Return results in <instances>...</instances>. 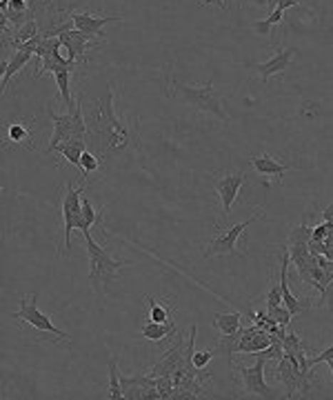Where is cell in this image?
I'll use <instances>...</instances> for the list:
<instances>
[{
  "mask_svg": "<svg viewBox=\"0 0 333 400\" xmlns=\"http://www.w3.org/2000/svg\"><path fill=\"white\" fill-rule=\"evenodd\" d=\"M87 120V149L93 151L103 167H111L133 156L140 149L138 120L129 123L127 116L113 109V89L107 85L103 93L85 101L81 93Z\"/></svg>",
  "mask_w": 333,
  "mask_h": 400,
  "instance_id": "1",
  "label": "cell"
},
{
  "mask_svg": "<svg viewBox=\"0 0 333 400\" xmlns=\"http://www.w3.org/2000/svg\"><path fill=\"white\" fill-rule=\"evenodd\" d=\"M165 93L173 101H180V103L193 107L195 111L207 113V116H213L215 120L229 123V116L225 111L220 93L215 91V87L211 83H207V85H185V83L173 81L171 76L167 73Z\"/></svg>",
  "mask_w": 333,
  "mask_h": 400,
  "instance_id": "2",
  "label": "cell"
},
{
  "mask_svg": "<svg viewBox=\"0 0 333 400\" xmlns=\"http://www.w3.org/2000/svg\"><path fill=\"white\" fill-rule=\"evenodd\" d=\"M85 242H87V254H89V284L91 292L103 298L109 289V284L116 280V276L121 274V270L125 267L123 260H116L107 250H103L98 245L91 234H85Z\"/></svg>",
  "mask_w": 333,
  "mask_h": 400,
  "instance_id": "3",
  "label": "cell"
},
{
  "mask_svg": "<svg viewBox=\"0 0 333 400\" xmlns=\"http://www.w3.org/2000/svg\"><path fill=\"white\" fill-rule=\"evenodd\" d=\"M76 109L67 113H53L51 107H47V116L53 123V133L49 138V145L45 147V154H53V149L65 140H87V120L83 103L76 101Z\"/></svg>",
  "mask_w": 333,
  "mask_h": 400,
  "instance_id": "4",
  "label": "cell"
},
{
  "mask_svg": "<svg viewBox=\"0 0 333 400\" xmlns=\"http://www.w3.org/2000/svg\"><path fill=\"white\" fill-rule=\"evenodd\" d=\"M9 316L14 320H21L23 325L31 327L36 334H51V336H58L65 342L71 340V336L67 332H63L61 327H56L51 322V318L38 309V296H21V309L9 314Z\"/></svg>",
  "mask_w": 333,
  "mask_h": 400,
  "instance_id": "5",
  "label": "cell"
},
{
  "mask_svg": "<svg viewBox=\"0 0 333 400\" xmlns=\"http://www.w3.org/2000/svg\"><path fill=\"white\" fill-rule=\"evenodd\" d=\"M262 214H256L253 218L245 220V222H238L229 227V230H215V236L209 240V245L205 247L203 256L205 258H213V256H242L238 252V238L242 236V232L247 227H251L256 220H260Z\"/></svg>",
  "mask_w": 333,
  "mask_h": 400,
  "instance_id": "6",
  "label": "cell"
},
{
  "mask_svg": "<svg viewBox=\"0 0 333 400\" xmlns=\"http://www.w3.org/2000/svg\"><path fill=\"white\" fill-rule=\"evenodd\" d=\"M87 189V183L81 180V185L73 187L67 185L63 196V218H65V250L67 254L71 250V232L81 230V216H83V192Z\"/></svg>",
  "mask_w": 333,
  "mask_h": 400,
  "instance_id": "7",
  "label": "cell"
},
{
  "mask_svg": "<svg viewBox=\"0 0 333 400\" xmlns=\"http://www.w3.org/2000/svg\"><path fill=\"white\" fill-rule=\"evenodd\" d=\"M265 367H267V360L262 356H256V363L249 365V367H242V365L236 367L247 394L260 396V398H273V389L267 385V380H265Z\"/></svg>",
  "mask_w": 333,
  "mask_h": 400,
  "instance_id": "8",
  "label": "cell"
},
{
  "mask_svg": "<svg viewBox=\"0 0 333 400\" xmlns=\"http://www.w3.org/2000/svg\"><path fill=\"white\" fill-rule=\"evenodd\" d=\"M93 41H98V36H91V34L76 29L73 23L65 31H61V43L69 51V58L81 63V65H87V53L93 49Z\"/></svg>",
  "mask_w": 333,
  "mask_h": 400,
  "instance_id": "9",
  "label": "cell"
},
{
  "mask_svg": "<svg viewBox=\"0 0 333 400\" xmlns=\"http://www.w3.org/2000/svg\"><path fill=\"white\" fill-rule=\"evenodd\" d=\"M185 345H187V340H183V336L175 338L173 345H171L167 352H163V356H160L158 363H155V365H153L149 371H145V374H149L151 378L173 376L180 367H185Z\"/></svg>",
  "mask_w": 333,
  "mask_h": 400,
  "instance_id": "10",
  "label": "cell"
},
{
  "mask_svg": "<svg viewBox=\"0 0 333 400\" xmlns=\"http://www.w3.org/2000/svg\"><path fill=\"white\" fill-rule=\"evenodd\" d=\"M245 171H238V174H225L222 178L215 180V192L220 196V202H222V216L227 218L233 202L238 200V194H240V187L245 185Z\"/></svg>",
  "mask_w": 333,
  "mask_h": 400,
  "instance_id": "11",
  "label": "cell"
},
{
  "mask_svg": "<svg viewBox=\"0 0 333 400\" xmlns=\"http://www.w3.org/2000/svg\"><path fill=\"white\" fill-rule=\"evenodd\" d=\"M71 23L76 29H81L85 34H91V36H98L103 38V27L109 25V23H121L125 21V16H93V14H78V11H71L69 14Z\"/></svg>",
  "mask_w": 333,
  "mask_h": 400,
  "instance_id": "12",
  "label": "cell"
},
{
  "mask_svg": "<svg viewBox=\"0 0 333 400\" xmlns=\"http://www.w3.org/2000/svg\"><path fill=\"white\" fill-rule=\"evenodd\" d=\"M34 120H14L7 125L5 131V149L11 145L25 147L29 151H34Z\"/></svg>",
  "mask_w": 333,
  "mask_h": 400,
  "instance_id": "13",
  "label": "cell"
},
{
  "mask_svg": "<svg viewBox=\"0 0 333 400\" xmlns=\"http://www.w3.org/2000/svg\"><path fill=\"white\" fill-rule=\"evenodd\" d=\"M293 53H296V47L278 49V53H276V56H271V58H269L267 63L256 65V71L260 73V81L267 85L271 76H276V73L287 71V67H289V65H291V61H293Z\"/></svg>",
  "mask_w": 333,
  "mask_h": 400,
  "instance_id": "14",
  "label": "cell"
},
{
  "mask_svg": "<svg viewBox=\"0 0 333 400\" xmlns=\"http://www.w3.org/2000/svg\"><path fill=\"white\" fill-rule=\"evenodd\" d=\"M253 169H256V174L258 176H271V178H276L278 185L282 183L285 174L289 169H293V165H287L285 160H278V158H273L269 154H260V156H251L249 158Z\"/></svg>",
  "mask_w": 333,
  "mask_h": 400,
  "instance_id": "15",
  "label": "cell"
},
{
  "mask_svg": "<svg viewBox=\"0 0 333 400\" xmlns=\"http://www.w3.org/2000/svg\"><path fill=\"white\" fill-rule=\"evenodd\" d=\"M140 334L147 340H151V342H167L171 338H178V327H175L173 320H169V322H153V320H149V322H145V325H143Z\"/></svg>",
  "mask_w": 333,
  "mask_h": 400,
  "instance_id": "16",
  "label": "cell"
},
{
  "mask_svg": "<svg viewBox=\"0 0 333 400\" xmlns=\"http://www.w3.org/2000/svg\"><path fill=\"white\" fill-rule=\"evenodd\" d=\"M85 151H87V140H78V138H73V140H65V143L58 145V147L53 149V154L63 156L69 165H73V167L78 169V174L83 176L81 158H83Z\"/></svg>",
  "mask_w": 333,
  "mask_h": 400,
  "instance_id": "17",
  "label": "cell"
},
{
  "mask_svg": "<svg viewBox=\"0 0 333 400\" xmlns=\"http://www.w3.org/2000/svg\"><path fill=\"white\" fill-rule=\"evenodd\" d=\"M34 58L31 51H23V49H14L11 58L5 63V76H3V93H7V87H9V81L18 71H23L27 67V63Z\"/></svg>",
  "mask_w": 333,
  "mask_h": 400,
  "instance_id": "18",
  "label": "cell"
},
{
  "mask_svg": "<svg viewBox=\"0 0 333 400\" xmlns=\"http://www.w3.org/2000/svg\"><path fill=\"white\" fill-rule=\"evenodd\" d=\"M53 78H56L58 91H61V101L65 103L67 111H73L78 103H73V98H71V69L63 67V69L53 71Z\"/></svg>",
  "mask_w": 333,
  "mask_h": 400,
  "instance_id": "19",
  "label": "cell"
},
{
  "mask_svg": "<svg viewBox=\"0 0 333 400\" xmlns=\"http://www.w3.org/2000/svg\"><path fill=\"white\" fill-rule=\"evenodd\" d=\"M213 327L220 332V336H231L242 327V314L231 312V314H215L213 316Z\"/></svg>",
  "mask_w": 333,
  "mask_h": 400,
  "instance_id": "20",
  "label": "cell"
},
{
  "mask_svg": "<svg viewBox=\"0 0 333 400\" xmlns=\"http://www.w3.org/2000/svg\"><path fill=\"white\" fill-rule=\"evenodd\" d=\"M282 18H285V9L276 7L273 11H269V16L265 18V21H260V23H253V25H251V29L256 31L258 36H271V29L276 27L278 23H282Z\"/></svg>",
  "mask_w": 333,
  "mask_h": 400,
  "instance_id": "21",
  "label": "cell"
},
{
  "mask_svg": "<svg viewBox=\"0 0 333 400\" xmlns=\"http://www.w3.org/2000/svg\"><path fill=\"white\" fill-rule=\"evenodd\" d=\"M109 398L111 400L125 398V387H123V380H121V371H118V363H116V358L109 360Z\"/></svg>",
  "mask_w": 333,
  "mask_h": 400,
  "instance_id": "22",
  "label": "cell"
},
{
  "mask_svg": "<svg viewBox=\"0 0 333 400\" xmlns=\"http://www.w3.org/2000/svg\"><path fill=\"white\" fill-rule=\"evenodd\" d=\"M101 214L103 212H96V209L91 207V202L87 198H83V216H81V234H89V230L93 225L101 222Z\"/></svg>",
  "mask_w": 333,
  "mask_h": 400,
  "instance_id": "23",
  "label": "cell"
},
{
  "mask_svg": "<svg viewBox=\"0 0 333 400\" xmlns=\"http://www.w3.org/2000/svg\"><path fill=\"white\" fill-rule=\"evenodd\" d=\"M147 302H149V320H153V322H169L171 320L167 300H153L147 296Z\"/></svg>",
  "mask_w": 333,
  "mask_h": 400,
  "instance_id": "24",
  "label": "cell"
},
{
  "mask_svg": "<svg viewBox=\"0 0 333 400\" xmlns=\"http://www.w3.org/2000/svg\"><path fill=\"white\" fill-rule=\"evenodd\" d=\"M313 240V230L309 225H298V227H293V232L289 236V242L291 245H309Z\"/></svg>",
  "mask_w": 333,
  "mask_h": 400,
  "instance_id": "25",
  "label": "cell"
},
{
  "mask_svg": "<svg viewBox=\"0 0 333 400\" xmlns=\"http://www.w3.org/2000/svg\"><path fill=\"white\" fill-rule=\"evenodd\" d=\"M267 312H269V316L278 322L280 327H289V322H291V318H293V314L285 307V304H280V307H267Z\"/></svg>",
  "mask_w": 333,
  "mask_h": 400,
  "instance_id": "26",
  "label": "cell"
},
{
  "mask_svg": "<svg viewBox=\"0 0 333 400\" xmlns=\"http://www.w3.org/2000/svg\"><path fill=\"white\" fill-rule=\"evenodd\" d=\"M282 302V287H280V280L273 282L269 287V294H267V307H280Z\"/></svg>",
  "mask_w": 333,
  "mask_h": 400,
  "instance_id": "27",
  "label": "cell"
},
{
  "mask_svg": "<svg viewBox=\"0 0 333 400\" xmlns=\"http://www.w3.org/2000/svg\"><path fill=\"white\" fill-rule=\"evenodd\" d=\"M215 352L213 349H207V352H195L193 354V365L198 367V369H207V365L213 360Z\"/></svg>",
  "mask_w": 333,
  "mask_h": 400,
  "instance_id": "28",
  "label": "cell"
},
{
  "mask_svg": "<svg viewBox=\"0 0 333 400\" xmlns=\"http://www.w3.org/2000/svg\"><path fill=\"white\" fill-rule=\"evenodd\" d=\"M329 360H333V345H331L329 349H324L322 354L309 358V365H311V367H316L318 363H329Z\"/></svg>",
  "mask_w": 333,
  "mask_h": 400,
  "instance_id": "29",
  "label": "cell"
},
{
  "mask_svg": "<svg viewBox=\"0 0 333 400\" xmlns=\"http://www.w3.org/2000/svg\"><path fill=\"white\" fill-rule=\"evenodd\" d=\"M298 5H300V0H280V3H278V7L285 9V11L291 9V7H298Z\"/></svg>",
  "mask_w": 333,
  "mask_h": 400,
  "instance_id": "30",
  "label": "cell"
},
{
  "mask_svg": "<svg viewBox=\"0 0 333 400\" xmlns=\"http://www.w3.org/2000/svg\"><path fill=\"white\" fill-rule=\"evenodd\" d=\"M278 3H280V0H269V11L276 9V7H278Z\"/></svg>",
  "mask_w": 333,
  "mask_h": 400,
  "instance_id": "31",
  "label": "cell"
},
{
  "mask_svg": "<svg viewBox=\"0 0 333 400\" xmlns=\"http://www.w3.org/2000/svg\"><path fill=\"white\" fill-rule=\"evenodd\" d=\"M7 3H9V0H7Z\"/></svg>",
  "mask_w": 333,
  "mask_h": 400,
  "instance_id": "32",
  "label": "cell"
}]
</instances>
